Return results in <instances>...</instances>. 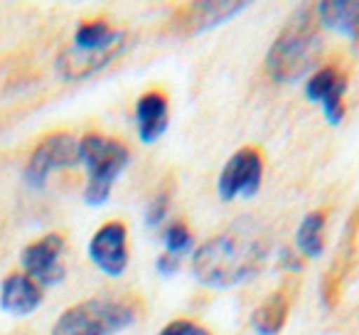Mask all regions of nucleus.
<instances>
[{
  "mask_svg": "<svg viewBox=\"0 0 359 335\" xmlns=\"http://www.w3.org/2000/svg\"><path fill=\"white\" fill-rule=\"evenodd\" d=\"M266 259V247L244 235H217L192 254V274L210 289H231L249 281Z\"/></svg>",
  "mask_w": 359,
  "mask_h": 335,
  "instance_id": "nucleus-1",
  "label": "nucleus"
},
{
  "mask_svg": "<svg viewBox=\"0 0 359 335\" xmlns=\"http://www.w3.org/2000/svg\"><path fill=\"white\" fill-rule=\"evenodd\" d=\"M320 47L323 45H320L318 15L310 6L298 8L271 45L266 55V72L280 84H293L313 70Z\"/></svg>",
  "mask_w": 359,
  "mask_h": 335,
  "instance_id": "nucleus-2",
  "label": "nucleus"
},
{
  "mask_svg": "<svg viewBox=\"0 0 359 335\" xmlns=\"http://www.w3.org/2000/svg\"><path fill=\"white\" fill-rule=\"evenodd\" d=\"M130 160V153L116 138H106L99 133H86L79 140V163L86 165L89 180L84 188V202L91 207H101L109 202L111 188Z\"/></svg>",
  "mask_w": 359,
  "mask_h": 335,
  "instance_id": "nucleus-3",
  "label": "nucleus"
},
{
  "mask_svg": "<svg viewBox=\"0 0 359 335\" xmlns=\"http://www.w3.org/2000/svg\"><path fill=\"white\" fill-rule=\"evenodd\" d=\"M79 165V140L72 133H52L37 143L25 165V183L32 190L45 188L47 178L57 168Z\"/></svg>",
  "mask_w": 359,
  "mask_h": 335,
  "instance_id": "nucleus-4",
  "label": "nucleus"
},
{
  "mask_svg": "<svg viewBox=\"0 0 359 335\" xmlns=\"http://www.w3.org/2000/svg\"><path fill=\"white\" fill-rule=\"evenodd\" d=\"M264 180V160H261L259 150L254 148H241L231 155L224 163L217 180V192L224 202L234 200V197H254Z\"/></svg>",
  "mask_w": 359,
  "mask_h": 335,
  "instance_id": "nucleus-5",
  "label": "nucleus"
},
{
  "mask_svg": "<svg viewBox=\"0 0 359 335\" xmlns=\"http://www.w3.org/2000/svg\"><path fill=\"white\" fill-rule=\"evenodd\" d=\"M65 254V237L45 235L22 249V269L37 286H57L65 281L67 269L62 266Z\"/></svg>",
  "mask_w": 359,
  "mask_h": 335,
  "instance_id": "nucleus-6",
  "label": "nucleus"
},
{
  "mask_svg": "<svg viewBox=\"0 0 359 335\" xmlns=\"http://www.w3.org/2000/svg\"><path fill=\"white\" fill-rule=\"evenodd\" d=\"M89 259L106 276H123L128 266V230L123 222H106L89 242Z\"/></svg>",
  "mask_w": 359,
  "mask_h": 335,
  "instance_id": "nucleus-7",
  "label": "nucleus"
},
{
  "mask_svg": "<svg viewBox=\"0 0 359 335\" xmlns=\"http://www.w3.org/2000/svg\"><path fill=\"white\" fill-rule=\"evenodd\" d=\"M344 91H347V77L337 67H323V70L313 72L305 81V96L313 104L323 106V114L330 126L342 124Z\"/></svg>",
  "mask_w": 359,
  "mask_h": 335,
  "instance_id": "nucleus-8",
  "label": "nucleus"
},
{
  "mask_svg": "<svg viewBox=\"0 0 359 335\" xmlns=\"http://www.w3.org/2000/svg\"><path fill=\"white\" fill-rule=\"evenodd\" d=\"M246 8H249L246 0H197V3L182 8L180 30L187 35H200V32H207L212 27H219L222 22L231 20Z\"/></svg>",
  "mask_w": 359,
  "mask_h": 335,
  "instance_id": "nucleus-9",
  "label": "nucleus"
},
{
  "mask_svg": "<svg viewBox=\"0 0 359 335\" xmlns=\"http://www.w3.org/2000/svg\"><path fill=\"white\" fill-rule=\"evenodd\" d=\"M123 47H126V40L116 42V45H111V47H104V50H76V47H67V50L57 57L55 67L62 79H69V81L84 79V77H91L99 70H104V67H109L111 62L123 52Z\"/></svg>",
  "mask_w": 359,
  "mask_h": 335,
  "instance_id": "nucleus-10",
  "label": "nucleus"
},
{
  "mask_svg": "<svg viewBox=\"0 0 359 335\" xmlns=\"http://www.w3.org/2000/svg\"><path fill=\"white\" fill-rule=\"evenodd\" d=\"M42 303V286L27 274H11L0 284V308L11 315H30Z\"/></svg>",
  "mask_w": 359,
  "mask_h": 335,
  "instance_id": "nucleus-11",
  "label": "nucleus"
},
{
  "mask_svg": "<svg viewBox=\"0 0 359 335\" xmlns=\"http://www.w3.org/2000/svg\"><path fill=\"white\" fill-rule=\"evenodd\" d=\"M135 124H138V138L143 143H155L170 124L168 96L160 91H148L140 96L135 104Z\"/></svg>",
  "mask_w": 359,
  "mask_h": 335,
  "instance_id": "nucleus-12",
  "label": "nucleus"
},
{
  "mask_svg": "<svg viewBox=\"0 0 359 335\" xmlns=\"http://www.w3.org/2000/svg\"><path fill=\"white\" fill-rule=\"evenodd\" d=\"M315 15L325 30L359 40V0H323L315 6Z\"/></svg>",
  "mask_w": 359,
  "mask_h": 335,
  "instance_id": "nucleus-13",
  "label": "nucleus"
},
{
  "mask_svg": "<svg viewBox=\"0 0 359 335\" xmlns=\"http://www.w3.org/2000/svg\"><path fill=\"white\" fill-rule=\"evenodd\" d=\"M52 335H106V328L89 298L84 303H76L72 308H67L57 318Z\"/></svg>",
  "mask_w": 359,
  "mask_h": 335,
  "instance_id": "nucleus-14",
  "label": "nucleus"
},
{
  "mask_svg": "<svg viewBox=\"0 0 359 335\" xmlns=\"http://www.w3.org/2000/svg\"><path fill=\"white\" fill-rule=\"evenodd\" d=\"M288 296L283 291H273L271 296H266L251 313L256 335H278L288 320Z\"/></svg>",
  "mask_w": 359,
  "mask_h": 335,
  "instance_id": "nucleus-15",
  "label": "nucleus"
},
{
  "mask_svg": "<svg viewBox=\"0 0 359 335\" xmlns=\"http://www.w3.org/2000/svg\"><path fill=\"white\" fill-rule=\"evenodd\" d=\"M123 40H126L123 30H114L106 20H91L76 27L74 45L72 47H76V50H104V47H111Z\"/></svg>",
  "mask_w": 359,
  "mask_h": 335,
  "instance_id": "nucleus-16",
  "label": "nucleus"
},
{
  "mask_svg": "<svg viewBox=\"0 0 359 335\" xmlns=\"http://www.w3.org/2000/svg\"><path fill=\"white\" fill-rule=\"evenodd\" d=\"M101 323L106 328V335L121 333L135 323V306L121 298H91Z\"/></svg>",
  "mask_w": 359,
  "mask_h": 335,
  "instance_id": "nucleus-17",
  "label": "nucleus"
},
{
  "mask_svg": "<svg viewBox=\"0 0 359 335\" xmlns=\"http://www.w3.org/2000/svg\"><path fill=\"white\" fill-rule=\"evenodd\" d=\"M323 232H325V215L323 212H308L303 217L295 235V247L308 259H318L323 254Z\"/></svg>",
  "mask_w": 359,
  "mask_h": 335,
  "instance_id": "nucleus-18",
  "label": "nucleus"
},
{
  "mask_svg": "<svg viewBox=\"0 0 359 335\" xmlns=\"http://www.w3.org/2000/svg\"><path fill=\"white\" fill-rule=\"evenodd\" d=\"M190 249H192V235L185 225L175 222V225H170L168 230H165V251H168V254L180 256Z\"/></svg>",
  "mask_w": 359,
  "mask_h": 335,
  "instance_id": "nucleus-19",
  "label": "nucleus"
},
{
  "mask_svg": "<svg viewBox=\"0 0 359 335\" xmlns=\"http://www.w3.org/2000/svg\"><path fill=\"white\" fill-rule=\"evenodd\" d=\"M168 207H170V190H160L153 200L148 202L145 207V225L148 227H160L165 222V215H168Z\"/></svg>",
  "mask_w": 359,
  "mask_h": 335,
  "instance_id": "nucleus-20",
  "label": "nucleus"
},
{
  "mask_svg": "<svg viewBox=\"0 0 359 335\" xmlns=\"http://www.w3.org/2000/svg\"><path fill=\"white\" fill-rule=\"evenodd\" d=\"M158 335H210V330L192 323V320H172V323L165 325Z\"/></svg>",
  "mask_w": 359,
  "mask_h": 335,
  "instance_id": "nucleus-21",
  "label": "nucleus"
},
{
  "mask_svg": "<svg viewBox=\"0 0 359 335\" xmlns=\"http://www.w3.org/2000/svg\"><path fill=\"white\" fill-rule=\"evenodd\" d=\"M158 274L160 276H172L175 271H177V266H180V261H177V256H172V254H168V251H165V254H160L158 256Z\"/></svg>",
  "mask_w": 359,
  "mask_h": 335,
  "instance_id": "nucleus-22",
  "label": "nucleus"
},
{
  "mask_svg": "<svg viewBox=\"0 0 359 335\" xmlns=\"http://www.w3.org/2000/svg\"><path fill=\"white\" fill-rule=\"evenodd\" d=\"M280 261H283V266H288L290 271H300V259L290 249L280 251Z\"/></svg>",
  "mask_w": 359,
  "mask_h": 335,
  "instance_id": "nucleus-23",
  "label": "nucleus"
}]
</instances>
